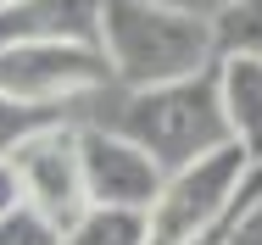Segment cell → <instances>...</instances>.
<instances>
[{
    "label": "cell",
    "mask_w": 262,
    "mask_h": 245,
    "mask_svg": "<svg viewBox=\"0 0 262 245\" xmlns=\"http://www.w3.org/2000/svg\"><path fill=\"white\" fill-rule=\"evenodd\" d=\"M95 45L117 90H151L217 61L207 11L173 0H95Z\"/></svg>",
    "instance_id": "1"
},
{
    "label": "cell",
    "mask_w": 262,
    "mask_h": 245,
    "mask_svg": "<svg viewBox=\"0 0 262 245\" xmlns=\"http://www.w3.org/2000/svg\"><path fill=\"white\" fill-rule=\"evenodd\" d=\"M101 123L128 134L162 173H179L195 156H207L229 140L212 67L190 73V78H173V84H151V90H117V100Z\"/></svg>",
    "instance_id": "2"
},
{
    "label": "cell",
    "mask_w": 262,
    "mask_h": 245,
    "mask_svg": "<svg viewBox=\"0 0 262 245\" xmlns=\"http://www.w3.org/2000/svg\"><path fill=\"white\" fill-rule=\"evenodd\" d=\"M246 167H251V156L234 145V140H223L217 150L195 156L190 167L167 173L157 201L145 206V245H184L190 234H201L212 217L234 201Z\"/></svg>",
    "instance_id": "3"
},
{
    "label": "cell",
    "mask_w": 262,
    "mask_h": 245,
    "mask_svg": "<svg viewBox=\"0 0 262 245\" xmlns=\"http://www.w3.org/2000/svg\"><path fill=\"white\" fill-rule=\"evenodd\" d=\"M112 90V67L95 39H23L0 50V95L28 106H67V100Z\"/></svg>",
    "instance_id": "4"
},
{
    "label": "cell",
    "mask_w": 262,
    "mask_h": 245,
    "mask_svg": "<svg viewBox=\"0 0 262 245\" xmlns=\"http://www.w3.org/2000/svg\"><path fill=\"white\" fill-rule=\"evenodd\" d=\"M11 167V184H17V201L28 212H39L51 229H67L90 195H84V167H78V128L73 123H45L39 134H28L23 145L6 156Z\"/></svg>",
    "instance_id": "5"
},
{
    "label": "cell",
    "mask_w": 262,
    "mask_h": 245,
    "mask_svg": "<svg viewBox=\"0 0 262 245\" xmlns=\"http://www.w3.org/2000/svg\"><path fill=\"white\" fill-rule=\"evenodd\" d=\"M78 167H84L90 206H128V212H145L157 201L162 179H167L128 134H117L106 123H84L78 128Z\"/></svg>",
    "instance_id": "6"
},
{
    "label": "cell",
    "mask_w": 262,
    "mask_h": 245,
    "mask_svg": "<svg viewBox=\"0 0 262 245\" xmlns=\"http://www.w3.org/2000/svg\"><path fill=\"white\" fill-rule=\"evenodd\" d=\"M212 84H217L229 140L246 156H262V56H217Z\"/></svg>",
    "instance_id": "7"
},
{
    "label": "cell",
    "mask_w": 262,
    "mask_h": 245,
    "mask_svg": "<svg viewBox=\"0 0 262 245\" xmlns=\"http://www.w3.org/2000/svg\"><path fill=\"white\" fill-rule=\"evenodd\" d=\"M23 39H95V0H6L0 50Z\"/></svg>",
    "instance_id": "8"
},
{
    "label": "cell",
    "mask_w": 262,
    "mask_h": 245,
    "mask_svg": "<svg viewBox=\"0 0 262 245\" xmlns=\"http://www.w3.org/2000/svg\"><path fill=\"white\" fill-rule=\"evenodd\" d=\"M56 245H145V212L128 206H84Z\"/></svg>",
    "instance_id": "9"
},
{
    "label": "cell",
    "mask_w": 262,
    "mask_h": 245,
    "mask_svg": "<svg viewBox=\"0 0 262 245\" xmlns=\"http://www.w3.org/2000/svg\"><path fill=\"white\" fill-rule=\"evenodd\" d=\"M207 23L217 56H262V0H223Z\"/></svg>",
    "instance_id": "10"
},
{
    "label": "cell",
    "mask_w": 262,
    "mask_h": 245,
    "mask_svg": "<svg viewBox=\"0 0 262 245\" xmlns=\"http://www.w3.org/2000/svg\"><path fill=\"white\" fill-rule=\"evenodd\" d=\"M56 117H61V106H28V100L0 95V162L23 145L28 134H39L45 123H56Z\"/></svg>",
    "instance_id": "11"
},
{
    "label": "cell",
    "mask_w": 262,
    "mask_h": 245,
    "mask_svg": "<svg viewBox=\"0 0 262 245\" xmlns=\"http://www.w3.org/2000/svg\"><path fill=\"white\" fill-rule=\"evenodd\" d=\"M223 245H262V156H251V167L240 179V212H234Z\"/></svg>",
    "instance_id": "12"
},
{
    "label": "cell",
    "mask_w": 262,
    "mask_h": 245,
    "mask_svg": "<svg viewBox=\"0 0 262 245\" xmlns=\"http://www.w3.org/2000/svg\"><path fill=\"white\" fill-rule=\"evenodd\" d=\"M61 240V229H51L39 212H28L23 201L0 217V245H56Z\"/></svg>",
    "instance_id": "13"
},
{
    "label": "cell",
    "mask_w": 262,
    "mask_h": 245,
    "mask_svg": "<svg viewBox=\"0 0 262 245\" xmlns=\"http://www.w3.org/2000/svg\"><path fill=\"white\" fill-rule=\"evenodd\" d=\"M234 212H240V190H234V201H229V206H223V212L212 217V223L201 229V234H190L184 245H223V234H229V223H234Z\"/></svg>",
    "instance_id": "14"
},
{
    "label": "cell",
    "mask_w": 262,
    "mask_h": 245,
    "mask_svg": "<svg viewBox=\"0 0 262 245\" xmlns=\"http://www.w3.org/2000/svg\"><path fill=\"white\" fill-rule=\"evenodd\" d=\"M11 206H17V184H11V167L0 162V217H6Z\"/></svg>",
    "instance_id": "15"
},
{
    "label": "cell",
    "mask_w": 262,
    "mask_h": 245,
    "mask_svg": "<svg viewBox=\"0 0 262 245\" xmlns=\"http://www.w3.org/2000/svg\"><path fill=\"white\" fill-rule=\"evenodd\" d=\"M0 6H6V0H0Z\"/></svg>",
    "instance_id": "16"
}]
</instances>
